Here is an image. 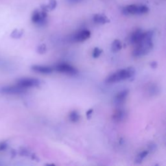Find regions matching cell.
<instances>
[{
    "mask_svg": "<svg viewBox=\"0 0 166 166\" xmlns=\"http://www.w3.org/2000/svg\"><path fill=\"white\" fill-rule=\"evenodd\" d=\"M154 33L152 31L145 32V37L139 44H136V48L132 52V55L135 57H139L147 54L153 48V38Z\"/></svg>",
    "mask_w": 166,
    "mask_h": 166,
    "instance_id": "1",
    "label": "cell"
},
{
    "mask_svg": "<svg viewBox=\"0 0 166 166\" xmlns=\"http://www.w3.org/2000/svg\"><path fill=\"white\" fill-rule=\"evenodd\" d=\"M135 74L134 69L132 67H129L126 69L118 70L116 72L111 74L106 79V83H116L118 82L127 80L132 78Z\"/></svg>",
    "mask_w": 166,
    "mask_h": 166,
    "instance_id": "2",
    "label": "cell"
},
{
    "mask_svg": "<svg viewBox=\"0 0 166 166\" xmlns=\"http://www.w3.org/2000/svg\"><path fill=\"white\" fill-rule=\"evenodd\" d=\"M27 91V89L24 88L18 85H9L4 86L0 88V93L3 95H20L25 93Z\"/></svg>",
    "mask_w": 166,
    "mask_h": 166,
    "instance_id": "3",
    "label": "cell"
},
{
    "mask_svg": "<svg viewBox=\"0 0 166 166\" xmlns=\"http://www.w3.org/2000/svg\"><path fill=\"white\" fill-rule=\"evenodd\" d=\"M47 18H48V12L41 9V11L35 10L33 12L31 20L33 23L39 26H43L47 24Z\"/></svg>",
    "mask_w": 166,
    "mask_h": 166,
    "instance_id": "4",
    "label": "cell"
},
{
    "mask_svg": "<svg viewBox=\"0 0 166 166\" xmlns=\"http://www.w3.org/2000/svg\"><path fill=\"white\" fill-rule=\"evenodd\" d=\"M16 85L27 90V89L30 88L38 87L41 85V82L39 79L36 78L25 77L19 79L18 80H17Z\"/></svg>",
    "mask_w": 166,
    "mask_h": 166,
    "instance_id": "5",
    "label": "cell"
},
{
    "mask_svg": "<svg viewBox=\"0 0 166 166\" xmlns=\"http://www.w3.org/2000/svg\"><path fill=\"white\" fill-rule=\"evenodd\" d=\"M54 70L63 73L70 75H75L78 73V70L70 64L66 63H60L54 66Z\"/></svg>",
    "mask_w": 166,
    "mask_h": 166,
    "instance_id": "6",
    "label": "cell"
},
{
    "mask_svg": "<svg viewBox=\"0 0 166 166\" xmlns=\"http://www.w3.org/2000/svg\"><path fill=\"white\" fill-rule=\"evenodd\" d=\"M91 36V33L88 30H82L78 33L73 34L71 40L75 42H82L90 38Z\"/></svg>",
    "mask_w": 166,
    "mask_h": 166,
    "instance_id": "7",
    "label": "cell"
},
{
    "mask_svg": "<svg viewBox=\"0 0 166 166\" xmlns=\"http://www.w3.org/2000/svg\"><path fill=\"white\" fill-rule=\"evenodd\" d=\"M145 37V32H143L141 29H137L130 36V42L132 44H139L142 42Z\"/></svg>",
    "mask_w": 166,
    "mask_h": 166,
    "instance_id": "8",
    "label": "cell"
},
{
    "mask_svg": "<svg viewBox=\"0 0 166 166\" xmlns=\"http://www.w3.org/2000/svg\"><path fill=\"white\" fill-rule=\"evenodd\" d=\"M128 93H129V90H127V89L121 90L120 92L118 93L117 95L114 97V103L116 105L120 106L123 104L127 97Z\"/></svg>",
    "mask_w": 166,
    "mask_h": 166,
    "instance_id": "9",
    "label": "cell"
},
{
    "mask_svg": "<svg viewBox=\"0 0 166 166\" xmlns=\"http://www.w3.org/2000/svg\"><path fill=\"white\" fill-rule=\"evenodd\" d=\"M31 70L35 72L42 74H51L53 71V68L49 66L34 65L31 67Z\"/></svg>",
    "mask_w": 166,
    "mask_h": 166,
    "instance_id": "10",
    "label": "cell"
},
{
    "mask_svg": "<svg viewBox=\"0 0 166 166\" xmlns=\"http://www.w3.org/2000/svg\"><path fill=\"white\" fill-rule=\"evenodd\" d=\"M138 6L136 5H130L122 9V13L125 15H138Z\"/></svg>",
    "mask_w": 166,
    "mask_h": 166,
    "instance_id": "11",
    "label": "cell"
},
{
    "mask_svg": "<svg viewBox=\"0 0 166 166\" xmlns=\"http://www.w3.org/2000/svg\"><path fill=\"white\" fill-rule=\"evenodd\" d=\"M93 20L95 24H105L110 22V20L107 17L100 14H95L93 17Z\"/></svg>",
    "mask_w": 166,
    "mask_h": 166,
    "instance_id": "12",
    "label": "cell"
},
{
    "mask_svg": "<svg viewBox=\"0 0 166 166\" xmlns=\"http://www.w3.org/2000/svg\"><path fill=\"white\" fill-rule=\"evenodd\" d=\"M125 116L126 113L125 111L122 109H119V110H116L113 114L112 119L114 121H116V122H120L125 119Z\"/></svg>",
    "mask_w": 166,
    "mask_h": 166,
    "instance_id": "13",
    "label": "cell"
},
{
    "mask_svg": "<svg viewBox=\"0 0 166 166\" xmlns=\"http://www.w3.org/2000/svg\"><path fill=\"white\" fill-rule=\"evenodd\" d=\"M24 34V31L22 29H14V31H12V32L11 34V37L12 38L14 39H18L20 38L21 37L23 36Z\"/></svg>",
    "mask_w": 166,
    "mask_h": 166,
    "instance_id": "14",
    "label": "cell"
},
{
    "mask_svg": "<svg viewBox=\"0 0 166 166\" xmlns=\"http://www.w3.org/2000/svg\"><path fill=\"white\" fill-rule=\"evenodd\" d=\"M121 48H122V45L120 40H115L112 44V51L113 52H118L120 51Z\"/></svg>",
    "mask_w": 166,
    "mask_h": 166,
    "instance_id": "15",
    "label": "cell"
},
{
    "mask_svg": "<svg viewBox=\"0 0 166 166\" xmlns=\"http://www.w3.org/2000/svg\"><path fill=\"white\" fill-rule=\"evenodd\" d=\"M69 118H70V121L73 123H76L80 120V115L78 112H77L76 110H73L72 112H71L69 116Z\"/></svg>",
    "mask_w": 166,
    "mask_h": 166,
    "instance_id": "16",
    "label": "cell"
},
{
    "mask_svg": "<svg viewBox=\"0 0 166 166\" xmlns=\"http://www.w3.org/2000/svg\"><path fill=\"white\" fill-rule=\"evenodd\" d=\"M149 154V151H143L142 153H140L139 155L137 156L136 157V160H135V162L136 163H140L142 162L143 160L147 157Z\"/></svg>",
    "mask_w": 166,
    "mask_h": 166,
    "instance_id": "17",
    "label": "cell"
},
{
    "mask_svg": "<svg viewBox=\"0 0 166 166\" xmlns=\"http://www.w3.org/2000/svg\"><path fill=\"white\" fill-rule=\"evenodd\" d=\"M149 12V8L148 7L145 5H140L138 6V15H142V14H144L147 13Z\"/></svg>",
    "mask_w": 166,
    "mask_h": 166,
    "instance_id": "18",
    "label": "cell"
},
{
    "mask_svg": "<svg viewBox=\"0 0 166 166\" xmlns=\"http://www.w3.org/2000/svg\"><path fill=\"white\" fill-rule=\"evenodd\" d=\"M56 5H57V3H56V0H49V4L47 5V8L49 11H52L56 8Z\"/></svg>",
    "mask_w": 166,
    "mask_h": 166,
    "instance_id": "19",
    "label": "cell"
},
{
    "mask_svg": "<svg viewBox=\"0 0 166 166\" xmlns=\"http://www.w3.org/2000/svg\"><path fill=\"white\" fill-rule=\"evenodd\" d=\"M47 51V48L45 44H41L37 48V52L39 54H44Z\"/></svg>",
    "mask_w": 166,
    "mask_h": 166,
    "instance_id": "20",
    "label": "cell"
},
{
    "mask_svg": "<svg viewBox=\"0 0 166 166\" xmlns=\"http://www.w3.org/2000/svg\"><path fill=\"white\" fill-rule=\"evenodd\" d=\"M103 51L101 50V49L98 48H95L93 49V53H92V56L93 58H98L99 56L101 55V54L102 53Z\"/></svg>",
    "mask_w": 166,
    "mask_h": 166,
    "instance_id": "21",
    "label": "cell"
},
{
    "mask_svg": "<svg viewBox=\"0 0 166 166\" xmlns=\"http://www.w3.org/2000/svg\"><path fill=\"white\" fill-rule=\"evenodd\" d=\"M9 147L8 143L5 141H3V142H0V152H2V151H5L7 149V148Z\"/></svg>",
    "mask_w": 166,
    "mask_h": 166,
    "instance_id": "22",
    "label": "cell"
},
{
    "mask_svg": "<svg viewBox=\"0 0 166 166\" xmlns=\"http://www.w3.org/2000/svg\"><path fill=\"white\" fill-rule=\"evenodd\" d=\"M66 1L67 3L70 4H77L83 2L85 0H66Z\"/></svg>",
    "mask_w": 166,
    "mask_h": 166,
    "instance_id": "23",
    "label": "cell"
},
{
    "mask_svg": "<svg viewBox=\"0 0 166 166\" xmlns=\"http://www.w3.org/2000/svg\"><path fill=\"white\" fill-rule=\"evenodd\" d=\"M93 109H90V110H89L87 111V112H86V117H87L88 120L91 118V115H92V113H93Z\"/></svg>",
    "mask_w": 166,
    "mask_h": 166,
    "instance_id": "24",
    "label": "cell"
},
{
    "mask_svg": "<svg viewBox=\"0 0 166 166\" xmlns=\"http://www.w3.org/2000/svg\"><path fill=\"white\" fill-rule=\"evenodd\" d=\"M150 65H151V67H152L153 68H157L158 64H157V62H152V63H151Z\"/></svg>",
    "mask_w": 166,
    "mask_h": 166,
    "instance_id": "25",
    "label": "cell"
}]
</instances>
